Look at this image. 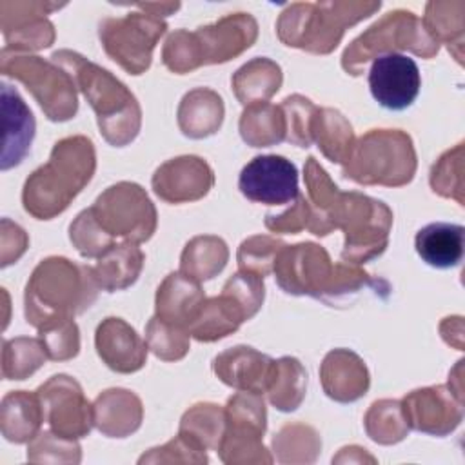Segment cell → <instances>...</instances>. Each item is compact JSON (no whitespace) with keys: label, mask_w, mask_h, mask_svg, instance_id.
Masks as SVG:
<instances>
[{"label":"cell","mask_w":465,"mask_h":465,"mask_svg":"<svg viewBox=\"0 0 465 465\" xmlns=\"http://www.w3.org/2000/svg\"><path fill=\"white\" fill-rule=\"evenodd\" d=\"M94 169L96 154L89 138L76 134L58 140L49 160L25 180L24 209L36 220L54 218L91 182Z\"/></svg>","instance_id":"obj_1"},{"label":"cell","mask_w":465,"mask_h":465,"mask_svg":"<svg viewBox=\"0 0 465 465\" xmlns=\"http://www.w3.org/2000/svg\"><path fill=\"white\" fill-rule=\"evenodd\" d=\"M100 285L89 265H78L64 256L42 260L25 285V320L36 331L82 314L93 305Z\"/></svg>","instance_id":"obj_2"},{"label":"cell","mask_w":465,"mask_h":465,"mask_svg":"<svg viewBox=\"0 0 465 465\" xmlns=\"http://www.w3.org/2000/svg\"><path fill=\"white\" fill-rule=\"evenodd\" d=\"M51 60L64 67L71 74L76 89L84 93L96 113L100 134L107 143L124 147L136 138L142 125V109L125 84L107 69L69 49L54 51Z\"/></svg>","instance_id":"obj_3"},{"label":"cell","mask_w":465,"mask_h":465,"mask_svg":"<svg viewBox=\"0 0 465 465\" xmlns=\"http://www.w3.org/2000/svg\"><path fill=\"white\" fill-rule=\"evenodd\" d=\"M381 2H298L287 5L276 24L278 38L289 45L314 54L334 51L347 27L369 18Z\"/></svg>","instance_id":"obj_4"},{"label":"cell","mask_w":465,"mask_h":465,"mask_svg":"<svg viewBox=\"0 0 465 465\" xmlns=\"http://www.w3.org/2000/svg\"><path fill=\"white\" fill-rule=\"evenodd\" d=\"M416 151L400 129H371L354 142L343 174L361 185L401 187L414 178Z\"/></svg>","instance_id":"obj_5"},{"label":"cell","mask_w":465,"mask_h":465,"mask_svg":"<svg viewBox=\"0 0 465 465\" xmlns=\"http://www.w3.org/2000/svg\"><path fill=\"white\" fill-rule=\"evenodd\" d=\"M398 51H412L421 58H432L440 51V44L414 13L396 9L381 16L347 45L341 54V67L349 74L358 76L371 60Z\"/></svg>","instance_id":"obj_6"},{"label":"cell","mask_w":465,"mask_h":465,"mask_svg":"<svg viewBox=\"0 0 465 465\" xmlns=\"http://www.w3.org/2000/svg\"><path fill=\"white\" fill-rule=\"evenodd\" d=\"M0 73L22 82L51 122H65L76 114V85L71 74L53 60L2 47Z\"/></svg>","instance_id":"obj_7"},{"label":"cell","mask_w":465,"mask_h":465,"mask_svg":"<svg viewBox=\"0 0 465 465\" xmlns=\"http://www.w3.org/2000/svg\"><path fill=\"white\" fill-rule=\"evenodd\" d=\"M334 225L345 234L341 260L360 265L387 249L392 211L367 194L341 193L334 211Z\"/></svg>","instance_id":"obj_8"},{"label":"cell","mask_w":465,"mask_h":465,"mask_svg":"<svg viewBox=\"0 0 465 465\" xmlns=\"http://www.w3.org/2000/svg\"><path fill=\"white\" fill-rule=\"evenodd\" d=\"M225 409V430L218 445L220 460L227 465L272 463L262 438L267 427V411L262 394L238 391Z\"/></svg>","instance_id":"obj_9"},{"label":"cell","mask_w":465,"mask_h":465,"mask_svg":"<svg viewBox=\"0 0 465 465\" xmlns=\"http://www.w3.org/2000/svg\"><path fill=\"white\" fill-rule=\"evenodd\" d=\"M98 223L113 238L125 242H147L156 231V209L147 193L133 182H118L107 187L91 205Z\"/></svg>","instance_id":"obj_10"},{"label":"cell","mask_w":465,"mask_h":465,"mask_svg":"<svg viewBox=\"0 0 465 465\" xmlns=\"http://www.w3.org/2000/svg\"><path fill=\"white\" fill-rule=\"evenodd\" d=\"M167 24L147 13H127L122 18H105L98 36L105 53L127 73L142 74L149 69L153 51Z\"/></svg>","instance_id":"obj_11"},{"label":"cell","mask_w":465,"mask_h":465,"mask_svg":"<svg viewBox=\"0 0 465 465\" xmlns=\"http://www.w3.org/2000/svg\"><path fill=\"white\" fill-rule=\"evenodd\" d=\"M334 263L329 252L312 242L285 245L274 262L276 283L292 296H312L322 300Z\"/></svg>","instance_id":"obj_12"},{"label":"cell","mask_w":465,"mask_h":465,"mask_svg":"<svg viewBox=\"0 0 465 465\" xmlns=\"http://www.w3.org/2000/svg\"><path fill=\"white\" fill-rule=\"evenodd\" d=\"M36 392L44 407L45 421L56 434L78 440L87 436L94 427L93 405L84 396L74 378L67 374L51 376Z\"/></svg>","instance_id":"obj_13"},{"label":"cell","mask_w":465,"mask_h":465,"mask_svg":"<svg viewBox=\"0 0 465 465\" xmlns=\"http://www.w3.org/2000/svg\"><path fill=\"white\" fill-rule=\"evenodd\" d=\"M64 4L51 2H0V29L5 49L31 53L49 47L54 42V25L47 15Z\"/></svg>","instance_id":"obj_14"},{"label":"cell","mask_w":465,"mask_h":465,"mask_svg":"<svg viewBox=\"0 0 465 465\" xmlns=\"http://www.w3.org/2000/svg\"><path fill=\"white\" fill-rule=\"evenodd\" d=\"M240 193L256 203L282 205L300 194L296 165L280 154L254 156L240 173Z\"/></svg>","instance_id":"obj_15"},{"label":"cell","mask_w":465,"mask_h":465,"mask_svg":"<svg viewBox=\"0 0 465 465\" xmlns=\"http://www.w3.org/2000/svg\"><path fill=\"white\" fill-rule=\"evenodd\" d=\"M400 403L409 427L432 436H447L463 418V400L450 385L416 389Z\"/></svg>","instance_id":"obj_16"},{"label":"cell","mask_w":465,"mask_h":465,"mask_svg":"<svg viewBox=\"0 0 465 465\" xmlns=\"http://www.w3.org/2000/svg\"><path fill=\"white\" fill-rule=\"evenodd\" d=\"M421 87L418 64L401 53L381 54L369 69L372 98L389 111H403L412 105Z\"/></svg>","instance_id":"obj_17"},{"label":"cell","mask_w":465,"mask_h":465,"mask_svg":"<svg viewBox=\"0 0 465 465\" xmlns=\"http://www.w3.org/2000/svg\"><path fill=\"white\" fill-rule=\"evenodd\" d=\"M154 194L167 203H185L203 198L214 185L211 165L194 154L167 160L153 174Z\"/></svg>","instance_id":"obj_18"},{"label":"cell","mask_w":465,"mask_h":465,"mask_svg":"<svg viewBox=\"0 0 465 465\" xmlns=\"http://www.w3.org/2000/svg\"><path fill=\"white\" fill-rule=\"evenodd\" d=\"M205 64H223L247 51L258 36V24L249 13H234L194 31Z\"/></svg>","instance_id":"obj_19"},{"label":"cell","mask_w":465,"mask_h":465,"mask_svg":"<svg viewBox=\"0 0 465 465\" xmlns=\"http://www.w3.org/2000/svg\"><path fill=\"white\" fill-rule=\"evenodd\" d=\"M94 345L102 361L114 372L131 374L145 365L147 341L122 318L102 320L94 332Z\"/></svg>","instance_id":"obj_20"},{"label":"cell","mask_w":465,"mask_h":465,"mask_svg":"<svg viewBox=\"0 0 465 465\" xmlns=\"http://www.w3.org/2000/svg\"><path fill=\"white\" fill-rule=\"evenodd\" d=\"M274 360L260 351L236 345L220 352L213 360V371L225 385L236 391L265 394L272 378Z\"/></svg>","instance_id":"obj_21"},{"label":"cell","mask_w":465,"mask_h":465,"mask_svg":"<svg viewBox=\"0 0 465 465\" xmlns=\"http://www.w3.org/2000/svg\"><path fill=\"white\" fill-rule=\"evenodd\" d=\"M323 392L340 403H351L365 396L371 385L365 361L349 349H332L320 365Z\"/></svg>","instance_id":"obj_22"},{"label":"cell","mask_w":465,"mask_h":465,"mask_svg":"<svg viewBox=\"0 0 465 465\" xmlns=\"http://www.w3.org/2000/svg\"><path fill=\"white\" fill-rule=\"evenodd\" d=\"M2 171H7L27 156L35 138V116L24 98L9 84H2Z\"/></svg>","instance_id":"obj_23"},{"label":"cell","mask_w":465,"mask_h":465,"mask_svg":"<svg viewBox=\"0 0 465 465\" xmlns=\"http://www.w3.org/2000/svg\"><path fill=\"white\" fill-rule=\"evenodd\" d=\"M205 294L198 280L182 271L171 272L160 283L154 298V316L165 323L189 331L191 322L198 314Z\"/></svg>","instance_id":"obj_24"},{"label":"cell","mask_w":465,"mask_h":465,"mask_svg":"<svg viewBox=\"0 0 465 465\" xmlns=\"http://www.w3.org/2000/svg\"><path fill=\"white\" fill-rule=\"evenodd\" d=\"M94 427L107 438L136 432L143 420L142 400L127 389H107L93 403Z\"/></svg>","instance_id":"obj_25"},{"label":"cell","mask_w":465,"mask_h":465,"mask_svg":"<svg viewBox=\"0 0 465 465\" xmlns=\"http://www.w3.org/2000/svg\"><path fill=\"white\" fill-rule=\"evenodd\" d=\"M45 421L38 392L11 391L0 403V430L11 443H29Z\"/></svg>","instance_id":"obj_26"},{"label":"cell","mask_w":465,"mask_h":465,"mask_svg":"<svg viewBox=\"0 0 465 465\" xmlns=\"http://www.w3.org/2000/svg\"><path fill=\"white\" fill-rule=\"evenodd\" d=\"M225 107L222 96L209 87H196L183 94L178 105V127L194 140L214 134L223 122Z\"/></svg>","instance_id":"obj_27"},{"label":"cell","mask_w":465,"mask_h":465,"mask_svg":"<svg viewBox=\"0 0 465 465\" xmlns=\"http://www.w3.org/2000/svg\"><path fill=\"white\" fill-rule=\"evenodd\" d=\"M463 225L434 222L421 227L414 238L420 258L436 269L456 267L463 258Z\"/></svg>","instance_id":"obj_28"},{"label":"cell","mask_w":465,"mask_h":465,"mask_svg":"<svg viewBox=\"0 0 465 465\" xmlns=\"http://www.w3.org/2000/svg\"><path fill=\"white\" fill-rule=\"evenodd\" d=\"M305 185H307V202L311 205V223L309 229L316 236H327L336 229L334 211L340 200L341 191L331 180L327 171L316 162L314 156H309L305 162Z\"/></svg>","instance_id":"obj_29"},{"label":"cell","mask_w":465,"mask_h":465,"mask_svg":"<svg viewBox=\"0 0 465 465\" xmlns=\"http://www.w3.org/2000/svg\"><path fill=\"white\" fill-rule=\"evenodd\" d=\"M247 320L240 303L229 294L205 298L198 314L189 325V334L198 341H216L240 329Z\"/></svg>","instance_id":"obj_30"},{"label":"cell","mask_w":465,"mask_h":465,"mask_svg":"<svg viewBox=\"0 0 465 465\" xmlns=\"http://www.w3.org/2000/svg\"><path fill=\"white\" fill-rule=\"evenodd\" d=\"M143 260L145 256L136 243H114L98 258L96 265L93 267V272L96 276L100 289L107 292L124 291L138 280L143 267Z\"/></svg>","instance_id":"obj_31"},{"label":"cell","mask_w":465,"mask_h":465,"mask_svg":"<svg viewBox=\"0 0 465 465\" xmlns=\"http://www.w3.org/2000/svg\"><path fill=\"white\" fill-rule=\"evenodd\" d=\"M282 67L265 56H258L243 64L231 78L234 96L242 105L263 104L282 87Z\"/></svg>","instance_id":"obj_32"},{"label":"cell","mask_w":465,"mask_h":465,"mask_svg":"<svg viewBox=\"0 0 465 465\" xmlns=\"http://www.w3.org/2000/svg\"><path fill=\"white\" fill-rule=\"evenodd\" d=\"M312 142L318 143L323 156L334 163H345L354 147V131L349 120L332 107H318L311 125Z\"/></svg>","instance_id":"obj_33"},{"label":"cell","mask_w":465,"mask_h":465,"mask_svg":"<svg viewBox=\"0 0 465 465\" xmlns=\"http://www.w3.org/2000/svg\"><path fill=\"white\" fill-rule=\"evenodd\" d=\"M240 136L251 147H269L285 140L287 125L282 105L269 102L247 105L240 116Z\"/></svg>","instance_id":"obj_34"},{"label":"cell","mask_w":465,"mask_h":465,"mask_svg":"<svg viewBox=\"0 0 465 465\" xmlns=\"http://www.w3.org/2000/svg\"><path fill=\"white\" fill-rule=\"evenodd\" d=\"M227 260V243L220 236L202 234L185 243L180 256V271L198 282H207L223 271Z\"/></svg>","instance_id":"obj_35"},{"label":"cell","mask_w":465,"mask_h":465,"mask_svg":"<svg viewBox=\"0 0 465 465\" xmlns=\"http://www.w3.org/2000/svg\"><path fill=\"white\" fill-rule=\"evenodd\" d=\"M307 392V372L300 360L283 356L274 360L272 378L265 391L271 405L282 412H292L300 407Z\"/></svg>","instance_id":"obj_36"},{"label":"cell","mask_w":465,"mask_h":465,"mask_svg":"<svg viewBox=\"0 0 465 465\" xmlns=\"http://www.w3.org/2000/svg\"><path fill=\"white\" fill-rule=\"evenodd\" d=\"M272 450L280 463H314L322 450V438L311 425L287 423L274 434Z\"/></svg>","instance_id":"obj_37"},{"label":"cell","mask_w":465,"mask_h":465,"mask_svg":"<svg viewBox=\"0 0 465 465\" xmlns=\"http://www.w3.org/2000/svg\"><path fill=\"white\" fill-rule=\"evenodd\" d=\"M225 430V409L216 403H196L180 420L178 432L205 450H218Z\"/></svg>","instance_id":"obj_38"},{"label":"cell","mask_w":465,"mask_h":465,"mask_svg":"<svg viewBox=\"0 0 465 465\" xmlns=\"http://www.w3.org/2000/svg\"><path fill=\"white\" fill-rule=\"evenodd\" d=\"M47 352L42 340L18 336L4 340L2 347V378L25 380L45 363Z\"/></svg>","instance_id":"obj_39"},{"label":"cell","mask_w":465,"mask_h":465,"mask_svg":"<svg viewBox=\"0 0 465 465\" xmlns=\"http://www.w3.org/2000/svg\"><path fill=\"white\" fill-rule=\"evenodd\" d=\"M367 436L380 445H392L401 441L411 427L403 416L400 400L374 401L363 418Z\"/></svg>","instance_id":"obj_40"},{"label":"cell","mask_w":465,"mask_h":465,"mask_svg":"<svg viewBox=\"0 0 465 465\" xmlns=\"http://www.w3.org/2000/svg\"><path fill=\"white\" fill-rule=\"evenodd\" d=\"M145 341L156 358L163 361H178L189 352L191 334L187 329L165 323L153 316L145 327Z\"/></svg>","instance_id":"obj_41"},{"label":"cell","mask_w":465,"mask_h":465,"mask_svg":"<svg viewBox=\"0 0 465 465\" xmlns=\"http://www.w3.org/2000/svg\"><path fill=\"white\" fill-rule=\"evenodd\" d=\"M454 2H429L425 7L423 25L429 31V35L438 44H447L449 51L452 45H458V51L461 53V42H463V9H460L456 15H452Z\"/></svg>","instance_id":"obj_42"},{"label":"cell","mask_w":465,"mask_h":465,"mask_svg":"<svg viewBox=\"0 0 465 465\" xmlns=\"http://www.w3.org/2000/svg\"><path fill=\"white\" fill-rule=\"evenodd\" d=\"M80 460L78 441L54 430H40L27 445V461L31 463H80Z\"/></svg>","instance_id":"obj_43"},{"label":"cell","mask_w":465,"mask_h":465,"mask_svg":"<svg viewBox=\"0 0 465 465\" xmlns=\"http://www.w3.org/2000/svg\"><path fill=\"white\" fill-rule=\"evenodd\" d=\"M69 240L84 258H100L114 245V238L98 223L91 207L84 209L73 220L69 227Z\"/></svg>","instance_id":"obj_44"},{"label":"cell","mask_w":465,"mask_h":465,"mask_svg":"<svg viewBox=\"0 0 465 465\" xmlns=\"http://www.w3.org/2000/svg\"><path fill=\"white\" fill-rule=\"evenodd\" d=\"M430 187L443 198L463 205V143L449 149L430 169Z\"/></svg>","instance_id":"obj_45"},{"label":"cell","mask_w":465,"mask_h":465,"mask_svg":"<svg viewBox=\"0 0 465 465\" xmlns=\"http://www.w3.org/2000/svg\"><path fill=\"white\" fill-rule=\"evenodd\" d=\"M285 247V243L278 238L267 234H256L243 240L238 247V267L240 271L252 272L258 276H267L274 269V262L278 252Z\"/></svg>","instance_id":"obj_46"},{"label":"cell","mask_w":465,"mask_h":465,"mask_svg":"<svg viewBox=\"0 0 465 465\" xmlns=\"http://www.w3.org/2000/svg\"><path fill=\"white\" fill-rule=\"evenodd\" d=\"M162 62L169 71L176 74H185L203 65L194 31L176 29L171 33L162 49Z\"/></svg>","instance_id":"obj_47"},{"label":"cell","mask_w":465,"mask_h":465,"mask_svg":"<svg viewBox=\"0 0 465 465\" xmlns=\"http://www.w3.org/2000/svg\"><path fill=\"white\" fill-rule=\"evenodd\" d=\"M282 109L287 125L285 140L298 147H309L312 143V116L318 107L302 94H291L282 102Z\"/></svg>","instance_id":"obj_48"},{"label":"cell","mask_w":465,"mask_h":465,"mask_svg":"<svg viewBox=\"0 0 465 465\" xmlns=\"http://www.w3.org/2000/svg\"><path fill=\"white\" fill-rule=\"evenodd\" d=\"M38 338L45 347L47 358L53 361L71 360L80 351V332L73 318L58 320L38 329Z\"/></svg>","instance_id":"obj_49"},{"label":"cell","mask_w":465,"mask_h":465,"mask_svg":"<svg viewBox=\"0 0 465 465\" xmlns=\"http://www.w3.org/2000/svg\"><path fill=\"white\" fill-rule=\"evenodd\" d=\"M369 283H371L369 274L363 269H360L358 265L347 263V262L336 263L322 300L329 305L340 303V302L349 300L351 296L358 294Z\"/></svg>","instance_id":"obj_50"},{"label":"cell","mask_w":465,"mask_h":465,"mask_svg":"<svg viewBox=\"0 0 465 465\" xmlns=\"http://www.w3.org/2000/svg\"><path fill=\"white\" fill-rule=\"evenodd\" d=\"M138 463H207V454L202 445L178 432L165 445L143 454Z\"/></svg>","instance_id":"obj_51"},{"label":"cell","mask_w":465,"mask_h":465,"mask_svg":"<svg viewBox=\"0 0 465 465\" xmlns=\"http://www.w3.org/2000/svg\"><path fill=\"white\" fill-rule=\"evenodd\" d=\"M222 292L234 298L240 303V307L243 309L247 320H251L260 311L263 298H265L263 278L258 274H252V272L238 271L225 282Z\"/></svg>","instance_id":"obj_52"},{"label":"cell","mask_w":465,"mask_h":465,"mask_svg":"<svg viewBox=\"0 0 465 465\" xmlns=\"http://www.w3.org/2000/svg\"><path fill=\"white\" fill-rule=\"evenodd\" d=\"M292 205L282 213V214H267L265 216V227L272 232H283V234H296L303 229H309L311 223V205L305 196L298 194Z\"/></svg>","instance_id":"obj_53"},{"label":"cell","mask_w":465,"mask_h":465,"mask_svg":"<svg viewBox=\"0 0 465 465\" xmlns=\"http://www.w3.org/2000/svg\"><path fill=\"white\" fill-rule=\"evenodd\" d=\"M29 236L27 232L9 218L0 222V265L7 267L15 263L27 249Z\"/></svg>","instance_id":"obj_54"},{"label":"cell","mask_w":465,"mask_h":465,"mask_svg":"<svg viewBox=\"0 0 465 465\" xmlns=\"http://www.w3.org/2000/svg\"><path fill=\"white\" fill-rule=\"evenodd\" d=\"M363 463V461H371L374 463L376 460L361 447H356V445H351V447H343L340 450V454L336 458H332V463Z\"/></svg>","instance_id":"obj_55"},{"label":"cell","mask_w":465,"mask_h":465,"mask_svg":"<svg viewBox=\"0 0 465 465\" xmlns=\"http://www.w3.org/2000/svg\"><path fill=\"white\" fill-rule=\"evenodd\" d=\"M134 7L142 9L147 15H153L156 18H162V16H169L171 13H174L180 7V4L178 2H169V4H136Z\"/></svg>","instance_id":"obj_56"}]
</instances>
